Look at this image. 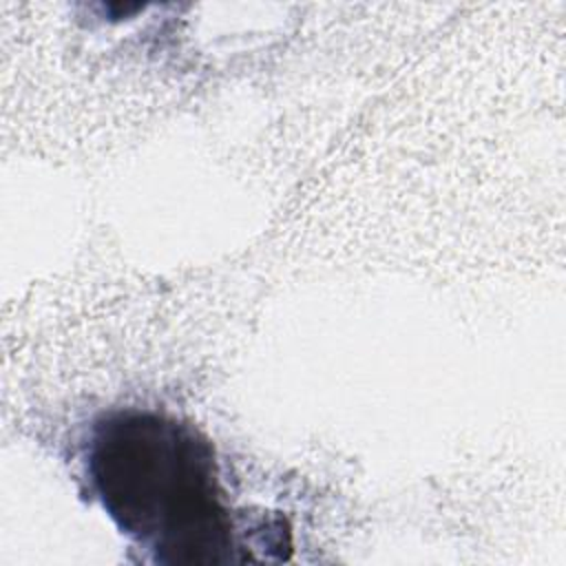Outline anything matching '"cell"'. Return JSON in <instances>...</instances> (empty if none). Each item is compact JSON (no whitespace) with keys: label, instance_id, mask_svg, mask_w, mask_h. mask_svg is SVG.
Returning <instances> with one entry per match:
<instances>
[{"label":"cell","instance_id":"6da1fadb","mask_svg":"<svg viewBox=\"0 0 566 566\" xmlns=\"http://www.w3.org/2000/svg\"><path fill=\"white\" fill-rule=\"evenodd\" d=\"M88 486L157 564H228L239 548L210 440L188 422L124 409L95 420Z\"/></svg>","mask_w":566,"mask_h":566}]
</instances>
